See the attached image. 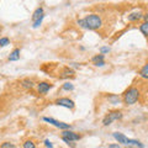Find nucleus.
<instances>
[{
  "label": "nucleus",
  "mask_w": 148,
  "mask_h": 148,
  "mask_svg": "<svg viewBox=\"0 0 148 148\" xmlns=\"http://www.w3.org/2000/svg\"><path fill=\"white\" fill-rule=\"evenodd\" d=\"M104 54H96V56H94V57L91 58V62L92 63H95V62H98V61H104Z\"/></svg>",
  "instance_id": "obj_21"
},
{
  "label": "nucleus",
  "mask_w": 148,
  "mask_h": 148,
  "mask_svg": "<svg viewBox=\"0 0 148 148\" xmlns=\"http://www.w3.org/2000/svg\"><path fill=\"white\" fill-rule=\"evenodd\" d=\"M77 24L79 25L82 29H86V30H100L103 27L104 22H103V17L98 14H89L86 15L84 18H78Z\"/></svg>",
  "instance_id": "obj_1"
},
{
  "label": "nucleus",
  "mask_w": 148,
  "mask_h": 148,
  "mask_svg": "<svg viewBox=\"0 0 148 148\" xmlns=\"http://www.w3.org/2000/svg\"><path fill=\"white\" fill-rule=\"evenodd\" d=\"M112 136H114L115 140L117 141L119 145H126L127 141H128V137H126V136H125L123 133H121V132H114Z\"/></svg>",
  "instance_id": "obj_9"
},
{
  "label": "nucleus",
  "mask_w": 148,
  "mask_h": 148,
  "mask_svg": "<svg viewBox=\"0 0 148 148\" xmlns=\"http://www.w3.org/2000/svg\"><path fill=\"white\" fill-rule=\"evenodd\" d=\"M22 148H37V147L32 140H26L24 143H22Z\"/></svg>",
  "instance_id": "obj_17"
},
{
  "label": "nucleus",
  "mask_w": 148,
  "mask_h": 148,
  "mask_svg": "<svg viewBox=\"0 0 148 148\" xmlns=\"http://www.w3.org/2000/svg\"><path fill=\"white\" fill-rule=\"evenodd\" d=\"M143 20H145V22H148V12L145 14V16H143Z\"/></svg>",
  "instance_id": "obj_27"
},
{
  "label": "nucleus",
  "mask_w": 148,
  "mask_h": 148,
  "mask_svg": "<svg viewBox=\"0 0 148 148\" xmlns=\"http://www.w3.org/2000/svg\"><path fill=\"white\" fill-rule=\"evenodd\" d=\"M43 18H45V17L40 18V20H37L36 22H34V25H32V27H34V29H37V27H40V26H41V24H42V21H43Z\"/></svg>",
  "instance_id": "obj_23"
},
{
  "label": "nucleus",
  "mask_w": 148,
  "mask_h": 148,
  "mask_svg": "<svg viewBox=\"0 0 148 148\" xmlns=\"http://www.w3.org/2000/svg\"><path fill=\"white\" fill-rule=\"evenodd\" d=\"M9 61L10 62H16L20 59V48H14L12 52L10 53V56H9Z\"/></svg>",
  "instance_id": "obj_13"
},
{
  "label": "nucleus",
  "mask_w": 148,
  "mask_h": 148,
  "mask_svg": "<svg viewBox=\"0 0 148 148\" xmlns=\"http://www.w3.org/2000/svg\"><path fill=\"white\" fill-rule=\"evenodd\" d=\"M20 85H21V88H24V89L30 90V89H34L35 82L32 79H30V78H25V79H22L20 82Z\"/></svg>",
  "instance_id": "obj_10"
},
{
  "label": "nucleus",
  "mask_w": 148,
  "mask_h": 148,
  "mask_svg": "<svg viewBox=\"0 0 148 148\" xmlns=\"http://www.w3.org/2000/svg\"><path fill=\"white\" fill-rule=\"evenodd\" d=\"M8 45H10V40L8 37H1L0 38V47H5Z\"/></svg>",
  "instance_id": "obj_19"
},
{
  "label": "nucleus",
  "mask_w": 148,
  "mask_h": 148,
  "mask_svg": "<svg viewBox=\"0 0 148 148\" xmlns=\"http://www.w3.org/2000/svg\"><path fill=\"white\" fill-rule=\"evenodd\" d=\"M138 30L141 31V34L145 36L146 38H148V22H145V21H143L142 24L138 26Z\"/></svg>",
  "instance_id": "obj_16"
},
{
  "label": "nucleus",
  "mask_w": 148,
  "mask_h": 148,
  "mask_svg": "<svg viewBox=\"0 0 148 148\" xmlns=\"http://www.w3.org/2000/svg\"><path fill=\"white\" fill-rule=\"evenodd\" d=\"M105 64H106L105 61H98V62L94 63V66H95V67H104Z\"/></svg>",
  "instance_id": "obj_25"
},
{
  "label": "nucleus",
  "mask_w": 148,
  "mask_h": 148,
  "mask_svg": "<svg viewBox=\"0 0 148 148\" xmlns=\"http://www.w3.org/2000/svg\"><path fill=\"white\" fill-rule=\"evenodd\" d=\"M143 16H145V14H143L142 11H133V12H131V14H128L127 20H128L130 22H137L138 20L143 18Z\"/></svg>",
  "instance_id": "obj_8"
},
{
  "label": "nucleus",
  "mask_w": 148,
  "mask_h": 148,
  "mask_svg": "<svg viewBox=\"0 0 148 148\" xmlns=\"http://www.w3.org/2000/svg\"><path fill=\"white\" fill-rule=\"evenodd\" d=\"M52 88H53V84H51L48 82H40V83H37V85H36L37 92L41 95H46Z\"/></svg>",
  "instance_id": "obj_7"
},
{
  "label": "nucleus",
  "mask_w": 148,
  "mask_h": 148,
  "mask_svg": "<svg viewBox=\"0 0 148 148\" xmlns=\"http://www.w3.org/2000/svg\"><path fill=\"white\" fill-rule=\"evenodd\" d=\"M0 148H17V147L11 142H4V143H1Z\"/></svg>",
  "instance_id": "obj_20"
},
{
  "label": "nucleus",
  "mask_w": 148,
  "mask_h": 148,
  "mask_svg": "<svg viewBox=\"0 0 148 148\" xmlns=\"http://www.w3.org/2000/svg\"><path fill=\"white\" fill-rule=\"evenodd\" d=\"M61 78H69V77H74V71L72 68H69V67H64L62 69V72H61Z\"/></svg>",
  "instance_id": "obj_15"
},
{
  "label": "nucleus",
  "mask_w": 148,
  "mask_h": 148,
  "mask_svg": "<svg viewBox=\"0 0 148 148\" xmlns=\"http://www.w3.org/2000/svg\"><path fill=\"white\" fill-rule=\"evenodd\" d=\"M45 147L46 148H53V145H52V142H51L49 140H45Z\"/></svg>",
  "instance_id": "obj_24"
},
{
  "label": "nucleus",
  "mask_w": 148,
  "mask_h": 148,
  "mask_svg": "<svg viewBox=\"0 0 148 148\" xmlns=\"http://www.w3.org/2000/svg\"><path fill=\"white\" fill-rule=\"evenodd\" d=\"M108 100H109L110 104L117 105V104H120L122 101V98H120L119 95H115V94H110V95H108Z\"/></svg>",
  "instance_id": "obj_14"
},
{
  "label": "nucleus",
  "mask_w": 148,
  "mask_h": 148,
  "mask_svg": "<svg viewBox=\"0 0 148 148\" xmlns=\"http://www.w3.org/2000/svg\"><path fill=\"white\" fill-rule=\"evenodd\" d=\"M140 96H141L140 88L136 85H131L128 89L125 90V92L122 94V103L127 106H131L140 100Z\"/></svg>",
  "instance_id": "obj_2"
},
{
  "label": "nucleus",
  "mask_w": 148,
  "mask_h": 148,
  "mask_svg": "<svg viewBox=\"0 0 148 148\" xmlns=\"http://www.w3.org/2000/svg\"><path fill=\"white\" fill-rule=\"evenodd\" d=\"M54 104L58 106H62V108H66V109H71V110H73L74 106H75L74 101L69 98H58L54 101Z\"/></svg>",
  "instance_id": "obj_6"
},
{
  "label": "nucleus",
  "mask_w": 148,
  "mask_h": 148,
  "mask_svg": "<svg viewBox=\"0 0 148 148\" xmlns=\"http://www.w3.org/2000/svg\"><path fill=\"white\" fill-rule=\"evenodd\" d=\"M126 148H135V147H126Z\"/></svg>",
  "instance_id": "obj_28"
},
{
  "label": "nucleus",
  "mask_w": 148,
  "mask_h": 148,
  "mask_svg": "<svg viewBox=\"0 0 148 148\" xmlns=\"http://www.w3.org/2000/svg\"><path fill=\"white\" fill-rule=\"evenodd\" d=\"M138 75H140V78H142V79L148 80V62H146L141 67V69L138 71Z\"/></svg>",
  "instance_id": "obj_11"
},
{
  "label": "nucleus",
  "mask_w": 148,
  "mask_h": 148,
  "mask_svg": "<svg viewBox=\"0 0 148 148\" xmlns=\"http://www.w3.org/2000/svg\"><path fill=\"white\" fill-rule=\"evenodd\" d=\"M123 117V114L121 110H112V111H109L108 115L103 119V125L104 126H109L114 121H119Z\"/></svg>",
  "instance_id": "obj_3"
},
{
  "label": "nucleus",
  "mask_w": 148,
  "mask_h": 148,
  "mask_svg": "<svg viewBox=\"0 0 148 148\" xmlns=\"http://www.w3.org/2000/svg\"><path fill=\"white\" fill-rule=\"evenodd\" d=\"M99 51H100V54H106L110 52V47L109 46H103V47L99 48Z\"/></svg>",
  "instance_id": "obj_22"
},
{
  "label": "nucleus",
  "mask_w": 148,
  "mask_h": 148,
  "mask_svg": "<svg viewBox=\"0 0 148 148\" xmlns=\"http://www.w3.org/2000/svg\"><path fill=\"white\" fill-rule=\"evenodd\" d=\"M45 17V11H43V8H37L35 12H34V15H32V21L36 22L37 20H40V18H42Z\"/></svg>",
  "instance_id": "obj_12"
},
{
  "label": "nucleus",
  "mask_w": 148,
  "mask_h": 148,
  "mask_svg": "<svg viewBox=\"0 0 148 148\" xmlns=\"http://www.w3.org/2000/svg\"><path fill=\"white\" fill-rule=\"evenodd\" d=\"M42 120H43L45 122L53 125L54 127H57V128H59V130H63V131H64V130H71V125H69V123L62 122V121H58V120H56V119H52V117H47V116H45Z\"/></svg>",
  "instance_id": "obj_4"
},
{
  "label": "nucleus",
  "mask_w": 148,
  "mask_h": 148,
  "mask_svg": "<svg viewBox=\"0 0 148 148\" xmlns=\"http://www.w3.org/2000/svg\"><path fill=\"white\" fill-rule=\"evenodd\" d=\"M62 89L66 90V91H72V90H74V85H73V83H71V82H66L62 85Z\"/></svg>",
  "instance_id": "obj_18"
},
{
  "label": "nucleus",
  "mask_w": 148,
  "mask_h": 148,
  "mask_svg": "<svg viewBox=\"0 0 148 148\" xmlns=\"http://www.w3.org/2000/svg\"><path fill=\"white\" fill-rule=\"evenodd\" d=\"M62 138H64V140H68L71 142H75V141H79L82 136L79 135V133L77 132H73L71 131V130H64V131H62Z\"/></svg>",
  "instance_id": "obj_5"
},
{
  "label": "nucleus",
  "mask_w": 148,
  "mask_h": 148,
  "mask_svg": "<svg viewBox=\"0 0 148 148\" xmlns=\"http://www.w3.org/2000/svg\"><path fill=\"white\" fill-rule=\"evenodd\" d=\"M109 148H121V146L119 145V143H112V145H110Z\"/></svg>",
  "instance_id": "obj_26"
}]
</instances>
